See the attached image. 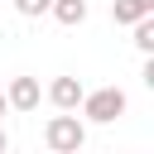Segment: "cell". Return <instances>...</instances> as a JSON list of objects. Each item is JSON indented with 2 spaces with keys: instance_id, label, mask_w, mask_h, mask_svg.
<instances>
[{
  "instance_id": "52a82bcc",
  "label": "cell",
  "mask_w": 154,
  "mask_h": 154,
  "mask_svg": "<svg viewBox=\"0 0 154 154\" xmlns=\"http://www.w3.org/2000/svg\"><path fill=\"white\" fill-rule=\"evenodd\" d=\"M130 38H135V48L149 58V53H154V14H140V19L130 24Z\"/></svg>"
},
{
  "instance_id": "277c9868",
  "label": "cell",
  "mask_w": 154,
  "mask_h": 154,
  "mask_svg": "<svg viewBox=\"0 0 154 154\" xmlns=\"http://www.w3.org/2000/svg\"><path fill=\"white\" fill-rule=\"evenodd\" d=\"M82 96H87V87H82L77 77H53V87H48V101H53L58 111H77Z\"/></svg>"
},
{
  "instance_id": "6da1fadb",
  "label": "cell",
  "mask_w": 154,
  "mask_h": 154,
  "mask_svg": "<svg viewBox=\"0 0 154 154\" xmlns=\"http://www.w3.org/2000/svg\"><path fill=\"white\" fill-rule=\"evenodd\" d=\"M43 144H48L53 154H77V149L87 144V125H82L72 111H63V116H53V120L43 125Z\"/></svg>"
},
{
  "instance_id": "7a4b0ae2",
  "label": "cell",
  "mask_w": 154,
  "mask_h": 154,
  "mask_svg": "<svg viewBox=\"0 0 154 154\" xmlns=\"http://www.w3.org/2000/svg\"><path fill=\"white\" fill-rule=\"evenodd\" d=\"M77 106H82V116H87V120H96V125H111V120H120V116H125L130 96H125L120 87H101V91H87Z\"/></svg>"
},
{
  "instance_id": "3957f363",
  "label": "cell",
  "mask_w": 154,
  "mask_h": 154,
  "mask_svg": "<svg viewBox=\"0 0 154 154\" xmlns=\"http://www.w3.org/2000/svg\"><path fill=\"white\" fill-rule=\"evenodd\" d=\"M5 96H10V111H38V96L43 91H38V77H14Z\"/></svg>"
},
{
  "instance_id": "30bf717a",
  "label": "cell",
  "mask_w": 154,
  "mask_h": 154,
  "mask_svg": "<svg viewBox=\"0 0 154 154\" xmlns=\"http://www.w3.org/2000/svg\"><path fill=\"white\" fill-rule=\"evenodd\" d=\"M5 149H10V135H5V130H0V154H5Z\"/></svg>"
},
{
  "instance_id": "9c48e42d",
  "label": "cell",
  "mask_w": 154,
  "mask_h": 154,
  "mask_svg": "<svg viewBox=\"0 0 154 154\" xmlns=\"http://www.w3.org/2000/svg\"><path fill=\"white\" fill-rule=\"evenodd\" d=\"M5 111H10V96H5V91H0V116H5Z\"/></svg>"
},
{
  "instance_id": "5b68a950",
  "label": "cell",
  "mask_w": 154,
  "mask_h": 154,
  "mask_svg": "<svg viewBox=\"0 0 154 154\" xmlns=\"http://www.w3.org/2000/svg\"><path fill=\"white\" fill-rule=\"evenodd\" d=\"M48 14H53L58 24H67V29H77V24L87 19V0H53V5H48Z\"/></svg>"
},
{
  "instance_id": "8992f818",
  "label": "cell",
  "mask_w": 154,
  "mask_h": 154,
  "mask_svg": "<svg viewBox=\"0 0 154 154\" xmlns=\"http://www.w3.org/2000/svg\"><path fill=\"white\" fill-rule=\"evenodd\" d=\"M140 14H154V0H111V19L116 24H135Z\"/></svg>"
},
{
  "instance_id": "ba28073f",
  "label": "cell",
  "mask_w": 154,
  "mask_h": 154,
  "mask_svg": "<svg viewBox=\"0 0 154 154\" xmlns=\"http://www.w3.org/2000/svg\"><path fill=\"white\" fill-rule=\"evenodd\" d=\"M48 5H53V0H14V10H19L24 19H38V14H48Z\"/></svg>"
}]
</instances>
